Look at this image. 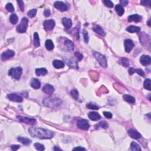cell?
Masks as SVG:
<instances>
[{"mask_svg": "<svg viewBox=\"0 0 151 151\" xmlns=\"http://www.w3.org/2000/svg\"><path fill=\"white\" fill-rule=\"evenodd\" d=\"M29 133L33 137L40 139H51L54 135V132L52 131L41 127H30Z\"/></svg>", "mask_w": 151, "mask_h": 151, "instance_id": "obj_1", "label": "cell"}, {"mask_svg": "<svg viewBox=\"0 0 151 151\" xmlns=\"http://www.w3.org/2000/svg\"><path fill=\"white\" fill-rule=\"evenodd\" d=\"M44 105L50 108H54L59 106L61 104V100L57 97H46L42 101Z\"/></svg>", "mask_w": 151, "mask_h": 151, "instance_id": "obj_2", "label": "cell"}, {"mask_svg": "<svg viewBox=\"0 0 151 151\" xmlns=\"http://www.w3.org/2000/svg\"><path fill=\"white\" fill-rule=\"evenodd\" d=\"M23 73V69L21 67H16V68H11L9 70L8 75L16 80L20 79L21 74Z\"/></svg>", "mask_w": 151, "mask_h": 151, "instance_id": "obj_3", "label": "cell"}, {"mask_svg": "<svg viewBox=\"0 0 151 151\" xmlns=\"http://www.w3.org/2000/svg\"><path fill=\"white\" fill-rule=\"evenodd\" d=\"M93 56H95V57L98 63L100 64V65L103 67H107V61H106V59L103 55H102L100 53L98 52H96V51H95L93 52Z\"/></svg>", "mask_w": 151, "mask_h": 151, "instance_id": "obj_4", "label": "cell"}, {"mask_svg": "<svg viewBox=\"0 0 151 151\" xmlns=\"http://www.w3.org/2000/svg\"><path fill=\"white\" fill-rule=\"evenodd\" d=\"M28 23V19L26 17L23 18L21 21L20 24L17 26V31L20 33H25L27 31V29Z\"/></svg>", "mask_w": 151, "mask_h": 151, "instance_id": "obj_5", "label": "cell"}, {"mask_svg": "<svg viewBox=\"0 0 151 151\" xmlns=\"http://www.w3.org/2000/svg\"><path fill=\"white\" fill-rule=\"evenodd\" d=\"M77 127L82 130L87 131L89 129L90 125L87 120L80 119L77 122Z\"/></svg>", "mask_w": 151, "mask_h": 151, "instance_id": "obj_6", "label": "cell"}, {"mask_svg": "<svg viewBox=\"0 0 151 151\" xmlns=\"http://www.w3.org/2000/svg\"><path fill=\"white\" fill-rule=\"evenodd\" d=\"M17 118L19 121L23 122V123L29 124V125H34L35 122H36V120L33 118H27V117H24L21 116H18Z\"/></svg>", "mask_w": 151, "mask_h": 151, "instance_id": "obj_7", "label": "cell"}, {"mask_svg": "<svg viewBox=\"0 0 151 151\" xmlns=\"http://www.w3.org/2000/svg\"><path fill=\"white\" fill-rule=\"evenodd\" d=\"M54 7L57 10H59L60 11L64 12L68 10V7H67V5L61 1H56L54 3Z\"/></svg>", "mask_w": 151, "mask_h": 151, "instance_id": "obj_8", "label": "cell"}, {"mask_svg": "<svg viewBox=\"0 0 151 151\" xmlns=\"http://www.w3.org/2000/svg\"><path fill=\"white\" fill-rule=\"evenodd\" d=\"M55 21L53 19H48L44 22V28L47 31H51L55 27Z\"/></svg>", "mask_w": 151, "mask_h": 151, "instance_id": "obj_9", "label": "cell"}, {"mask_svg": "<svg viewBox=\"0 0 151 151\" xmlns=\"http://www.w3.org/2000/svg\"><path fill=\"white\" fill-rule=\"evenodd\" d=\"M124 44H125V49L126 52L130 53L131 50L134 49L135 47V44L134 42L132 41V40H130V39H126L124 41Z\"/></svg>", "mask_w": 151, "mask_h": 151, "instance_id": "obj_10", "label": "cell"}, {"mask_svg": "<svg viewBox=\"0 0 151 151\" xmlns=\"http://www.w3.org/2000/svg\"><path fill=\"white\" fill-rule=\"evenodd\" d=\"M7 97H8V99L12 102H18V103H21L23 102V98L21 97L20 96L17 95V94L14 93H11L9 94L7 96Z\"/></svg>", "mask_w": 151, "mask_h": 151, "instance_id": "obj_11", "label": "cell"}, {"mask_svg": "<svg viewBox=\"0 0 151 151\" xmlns=\"http://www.w3.org/2000/svg\"><path fill=\"white\" fill-rule=\"evenodd\" d=\"M64 46L66 50L68 51H72L74 50V45L72 41L69 39H64Z\"/></svg>", "mask_w": 151, "mask_h": 151, "instance_id": "obj_12", "label": "cell"}, {"mask_svg": "<svg viewBox=\"0 0 151 151\" xmlns=\"http://www.w3.org/2000/svg\"><path fill=\"white\" fill-rule=\"evenodd\" d=\"M14 55H15V52L14 51L8 50L5 51V52L3 53L1 56L2 60H3V61H5V60L9 59L10 58H11Z\"/></svg>", "mask_w": 151, "mask_h": 151, "instance_id": "obj_13", "label": "cell"}, {"mask_svg": "<svg viewBox=\"0 0 151 151\" xmlns=\"http://www.w3.org/2000/svg\"><path fill=\"white\" fill-rule=\"evenodd\" d=\"M140 61H141L142 65L146 66L149 65L150 64V57L149 56H147V55H143L140 58Z\"/></svg>", "mask_w": 151, "mask_h": 151, "instance_id": "obj_14", "label": "cell"}, {"mask_svg": "<svg viewBox=\"0 0 151 151\" xmlns=\"http://www.w3.org/2000/svg\"><path fill=\"white\" fill-rule=\"evenodd\" d=\"M42 91L46 94L51 95H52L53 92H54V88H53V86H51V85L47 84L43 87V88H42Z\"/></svg>", "mask_w": 151, "mask_h": 151, "instance_id": "obj_15", "label": "cell"}, {"mask_svg": "<svg viewBox=\"0 0 151 151\" xmlns=\"http://www.w3.org/2000/svg\"><path fill=\"white\" fill-rule=\"evenodd\" d=\"M128 134L131 138L135 139H139L141 138V135L138 131L134 129H129L128 131Z\"/></svg>", "mask_w": 151, "mask_h": 151, "instance_id": "obj_16", "label": "cell"}, {"mask_svg": "<svg viewBox=\"0 0 151 151\" xmlns=\"http://www.w3.org/2000/svg\"><path fill=\"white\" fill-rule=\"evenodd\" d=\"M142 17L141 16H140L138 14H134V15H131L129 16L127 20L129 22H132V21H134L135 23H139L140 21H142Z\"/></svg>", "mask_w": 151, "mask_h": 151, "instance_id": "obj_17", "label": "cell"}, {"mask_svg": "<svg viewBox=\"0 0 151 151\" xmlns=\"http://www.w3.org/2000/svg\"><path fill=\"white\" fill-rule=\"evenodd\" d=\"M64 60H66V63L69 66V67L74 69H78L77 63L73 58H64Z\"/></svg>", "mask_w": 151, "mask_h": 151, "instance_id": "obj_18", "label": "cell"}, {"mask_svg": "<svg viewBox=\"0 0 151 151\" xmlns=\"http://www.w3.org/2000/svg\"><path fill=\"white\" fill-rule=\"evenodd\" d=\"M88 116L90 119L92 120H93V121H97V120L100 119L101 118L100 115L98 113L95 112H92L89 113Z\"/></svg>", "mask_w": 151, "mask_h": 151, "instance_id": "obj_19", "label": "cell"}, {"mask_svg": "<svg viewBox=\"0 0 151 151\" xmlns=\"http://www.w3.org/2000/svg\"><path fill=\"white\" fill-rule=\"evenodd\" d=\"M93 30L94 31H95L96 33L99 35H102V36H104L106 35L105 31H104V30L100 26H98V25H96V26H93Z\"/></svg>", "mask_w": 151, "mask_h": 151, "instance_id": "obj_20", "label": "cell"}, {"mask_svg": "<svg viewBox=\"0 0 151 151\" xmlns=\"http://www.w3.org/2000/svg\"><path fill=\"white\" fill-rule=\"evenodd\" d=\"M30 84H31V86L32 88L33 89H38L41 86L40 81H39V80L35 79V78H34V79L31 80Z\"/></svg>", "mask_w": 151, "mask_h": 151, "instance_id": "obj_21", "label": "cell"}, {"mask_svg": "<svg viewBox=\"0 0 151 151\" xmlns=\"http://www.w3.org/2000/svg\"><path fill=\"white\" fill-rule=\"evenodd\" d=\"M62 23H63V24L65 27V28H67V29L71 28V27L72 26V21L70 18H63L62 19Z\"/></svg>", "mask_w": 151, "mask_h": 151, "instance_id": "obj_22", "label": "cell"}, {"mask_svg": "<svg viewBox=\"0 0 151 151\" xmlns=\"http://www.w3.org/2000/svg\"><path fill=\"white\" fill-rule=\"evenodd\" d=\"M53 66L54 67V68L57 69H59L63 68L64 67V63H63V61H61V60H55L53 62Z\"/></svg>", "mask_w": 151, "mask_h": 151, "instance_id": "obj_23", "label": "cell"}, {"mask_svg": "<svg viewBox=\"0 0 151 151\" xmlns=\"http://www.w3.org/2000/svg\"><path fill=\"white\" fill-rule=\"evenodd\" d=\"M135 73H137L138 74H139L140 76H144V72H143L142 70L141 69H135L134 68H130L129 69V73L130 75H132V74H134Z\"/></svg>", "mask_w": 151, "mask_h": 151, "instance_id": "obj_24", "label": "cell"}, {"mask_svg": "<svg viewBox=\"0 0 151 151\" xmlns=\"http://www.w3.org/2000/svg\"><path fill=\"white\" fill-rule=\"evenodd\" d=\"M47 70L45 68H40L37 69L35 70V74L38 76H45L47 74Z\"/></svg>", "mask_w": 151, "mask_h": 151, "instance_id": "obj_25", "label": "cell"}, {"mask_svg": "<svg viewBox=\"0 0 151 151\" xmlns=\"http://www.w3.org/2000/svg\"><path fill=\"white\" fill-rule=\"evenodd\" d=\"M126 31L129 32V33H138L141 31V28L139 27H136L134 26H131L128 27L126 28Z\"/></svg>", "mask_w": 151, "mask_h": 151, "instance_id": "obj_26", "label": "cell"}, {"mask_svg": "<svg viewBox=\"0 0 151 151\" xmlns=\"http://www.w3.org/2000/svg\"><path fill=\"white\" fill-rule=\"evenodd\" d=\"M123 98L126 102H128L129 103L132 104L135 102V99L134 97L129 95H124L123 96Z\"/></svg>", "mask_w": 151, "mask_h": 151, "instance_id": "obj_27", "label": "cell"}, {"mask_svg": "<svg viewBox=\"0 0 151 151\" xmlns=\"http://www.w3.org/2000/svg\"><path fill=\"white\" fill-rule=\"evenodd\" d=\"M115 10H116L117 14L119 16H122L124 14V12H125V10H124L123 6H122L120 4H118L116 5Z\"/></svg>", "mask_w": 151, "mask_h": 151, "instance_id": "obj_28", "label": "cell"}, {"mask_svg": "<svg viewBox=\"0 0 151 151\" xmlns=\"http://www.w3.org/2000/svg\"><path fill=\"white\" fill-rule=\"evenodd\" d=\"M18 141L19 142H20L21 143H23V144L26 145H29L31 142V140H30V139H28V138L21 137V136H19V137L18 138Z\"/></svg>", "mask_w": 151, "mask_h": 151, "instance_id": "obj_29", "label": "cell"}, {"mask_svg": "<svg viewBox=\"0 0 151 151\" xmlns=\"http://www.w3.org/2000/svg\"><path fill=\"white\" fill-rule=\"evenodd\" d=\"M45 45H46V49H47L48 50H49V51L53 50V49H54V44H53V41L51 40H46Z\"/></svg>", "mask_w": 151, "mask_h": 151, "instance_id": "obj_30", "label": "cell"}, {"mask_svg": "<svg viewBox=\"0 0 151 151\" xmlns=\"http://www.w3.org/2000/svg\"><path fill=\"white\" fill-rule=\"evenodd\" d=\"M40 38L39 35L37 33H34V45L35 47H39L40 46Z\"/></svg>", "mask_w": 151, "mask_h": 151, "instance_id": "obj_31", "label": "cell"}, {"mask_svg": "<svg viewBox=\"0 0 151 151\" xmlns=\"http://www.w3.org/2000/svg\"><path fill=\"white\" fill-rule=\"evenodd\" d=\"M108 127H109V125H108V123L106 121L100 122L98 124L95 125V127H100V128L104 129H107Z\"/></svg>", "mask_w": 151, "mask_h": 151, "instance_id": "obj_32", "label": "cell"}, {"mask_svg": "<svg viewBox=\"0 0 151 151\" xmlns=\"http://www.w3.org/2000/svg\"><path fill=\"white\" fill-rule=\"evenodd\" d=\"M131 149L132 150L138 151V150H141V148L140 147L139 145L136 143L135 142H132L131 144Z\"/></svg>", "mask_w": 151, "mask_h": 151, "instance_id": "obj_33", "label": "cell"}, {"mask_svg": "<svg viewBox=\"0 0 151 151\" xmlns=\"http://www.w3.org/2000/svg\"><path fill=\"white\" fill-rule=\"evenodd\" d=\"M120 63L124 67H128L129 66V60L127 59V58L125 57H122L119 60Z\"/></svg>", "mask_w": 151, "mask_h": 151, "instance_id": "obj_34", "label": "cell"}, {"mask_svg": "<svg viewBox=\"0 0 151 151\" xmlns=\"http://www.w3.org/2000/svg\"><path fill=\"white\" fill-rule=\"evenodd\" d=\"M10 22L11 23V24H17L18 22V20L17 15H16L15 14H12L10 16Z\"/></svg>", "mask_w": 151, "mask_h": 151, "instance_id": "obj_35", "label": "cell"}, {"mask_svg": "<svg viewBox=\"0 0 151 151\" xmlns=\"http://www.w3.org/2000/svg\"><path fill=\"white\" fill-rule=\"evenodd\" d=\"M143 86H144V88L145 89L150 90L151 88H150V80L149 79H146L144 81V83H143Z\"/></svg>", "mask_w": 151, "mask_h": 151, "instance_id": "obj_36", "label": "cell"}, {"mask_svg": "<svg viewBox=\"0 0 151 151\" xmlns=\"http://www.w3.org/2000/svg\"><path fill=\"white\" fill-rule=\"evenodd\" d=\"M70 94L76 100H77L78 98H79V92L76 89H73L71 90Z\"/></svg>", "mask_w": 151, "mask_h": 151, "instance_id": "obj_37", "label": "cell"}, {"mask_svg": "<svg viewBox=\"0 0 151 151\" xmlns=\"http://www.w3.org/2000/svg\"><path fill=\"white\" fill-rule=\"evenodd\" d=\"M5 9L8 11V12H12L14 11V7L13 5L11 3H8L5 6Z\"/></svg>", "mask_w": 151, "mask_h": 151, "instance_id": "obj_38", "label": "cell"}, {"mask_svg": "<svg viewBox=\"0 0 151 151\" xmlns=\"http://www.w3.org/2000/svg\"><path fill=\"white\" fill-rule=\"evenodd\" d=\"M36 13H37L36 9H33V10H31L27 12V15L29 17L33 18L35 17V15H36Z\"/></svg>", "mask_w": 151, "mask_h": 151, "instance_id": "obj_39", "label": "cell"}, {"mask_svg": "<svg viewBox=\"0 0 151 151\" xmlns=\"http://www.w3.org/2000/svg\"><path fill=\"white\" fill-rule=\"evenodd\" d=\"M34 146L35 149L38 150H44V146L43 145L41 144V143H34Z\"/></svg>", "mask_w": 151, "mask_h": 151, "instance_id": "obj_40", "label": "cell"}, {"mask_svg": "<svg viewBox=\"0 0 151 151\" xmlns=\"http://www.w3.org/2000/svg\"><path fill=\"white\" fill-rule=\"evenodd\" d=\"M83 37H84V41L85 42L88 43L89 42V35L88 32H87L85 30H83Z\"/></svg>", "mask_w": 151, "mask_h": 151, "instance_id": "obj_41", "label": "cell"}, {"mask_svg": "<svg viewBox=\"0 0 151 151\" xmlns=\"http://www.w3.org/2000/svg\"><path fill=\"white\" fill-rule=\"evenodd\" d=\"M103 3L104 4V5L106 7H109V8H112V7H113V3L111 1H109V0H104V1H103Z\"/></svg>", "mask_w": 151, "mask_h": 151, "instance_id": "obj_42", "label": "cell"}, {"mask_svg": "<svg viewBox=\"0 0 151 151\" xmlns=\"http://www.w3.org/2000/svg\"><path fill=\"white\" fill-rule=\"evenodd\" d=\"M86 106H87V107L89 108V109H92V110H98L99 109L98 106H97L96 105H95V104H93L92 103L87 104Z\"/></svg>", "mask_w": 151, "mask_h": 151, "instance_id": "obj_43", "label": "cell"}, {"mask_svg": "<svg viewBox=\"0 0 151 151\" xmlns=\"http://www.w3.org/2000/svg\"><path fill=\"white\" fill-rule=\"evenodd\" d=\"M17 3H18V4L19 8H20L21 11H24V2H23V1H21V0H19V1H17Z\"/></svg>", "mask_w": 151, "mask_h": 151, "instance_id": "obj_44", "label": "cell"}, {"mask_svg": "<svg viewBox=\"0 0 151 151\" xmlns=\"http://www.w3.org/2000/svg\"><path fill=\"white\" fill-rule=\"evenodd\" d=\"M74 56L77 58V59L79 61H81V60L83 59V55L81 54L80 53L78 52V51H76V52L74 53Z\"/></svg>", "mask_w": 151, "mask_h": 151, "instance_id": "obj_45", "label": "cell"}, {"mask_svg": "<svg viewBox=\"0 0 151 151\" xmlns=\"http://www.w3.org/2000/svg\"><path fill=\"white\" fill-rule=\"evenodd\" d=\"M141 4L144 6H150L151 1H146V0H142L141 1Z\"/></svg>", "mask_w": 151, "mask_h": 151, "instance_id": "obj_46", "label": "cell"}, {"mask_svg": "<svg viewBox=\"0 0 151 151\" xmlns=\"http://www.w3.org/2000/svg\"><path fill=\"white\" fill-rule=\"evenodd\" d=\"M103 115L107 119H111L112 118V114L111 112H104Z\"/></svg>", "mask_w": 151, "mask_h": 151, "instance_id": "obj_47", "label": "cell"}, {"mask_svg": "<svg viewBox=\"0 0 151 151\" xmlns=\"http://www.w3.org/2000/svg\"><path fill=\"white\" fill-rule=\"evenodd\" d=\"M44 14L46 17H49L51 14V11L49 9H46V10L44 11Z\"/></svg>", "mask_w": 151, "mask_h": 151, "instance_id": "obj_48", "label": "cell"}, {"mask_svg": "<svg viewBox=\"0 0 151 151\" xmlns=\"http://www.w3.org/2000/svg\"><path fill=\"white\" fill-rule=\"evenodd\" d=\"M20 148V146L19 145H12L11 146V148L12 150H17L18 149Z\"/></svg>", "mask_w": 151, "mask_h": 151, "instance_id": "obj_49", "label": "cell"}, {"mask_svg": "<svg viewBox=\"0 0 151 151\" xmlns=\"http://www.w3.org/2000/svg\"><path fill=\"white\" fill-rule=\"evenodd\" d=\"M120 3L122 6H126L128 4V1H127V0H121L120 1Z\"/></svg>", "mask_w": 151, "mask_h": 151, "instance_id": "obj_50", "label": "cell"}, {"mask_svg": "<svg viewBox=\"0 0 151 151\" xmlns=\"http://www.w3.org/2000/svg\"><path fill=\"white\" fill-rule=\"evenodd\" d=\"M86 150V149L84 148H82V147H76V148L73 149V150Z\"/></svg>", "mask_w": 151, "mask_h": 151, "instance_id": "obj_51", "label": "cell"}, {"mask_svg": "<svg viewBox=\"0 0 151 151\" xmlns=\"http://www.w3.org/2000/svg\"><path fill=\"white\" fill-rule=\"evenodd\" d=\"M54 150H60V149L57 148H56V147H55V148H54Z\"/></svg>", "mask_w": 151, "mask_h": 151, "instance_id": "obj_52", "label": "cell"}, {"mask_svg": "<svg viewBox=\"0 0 151 151\" xmlns=\"http://www.w3.org/2000/svg\"><path fill=\"white\" fill-rule=\"evenodd\" d=\"M148 26H150V20L148 21Z\"/></svg>", "mask_w": 151, "mask_h": 151, "instance_id": "obj_53", "label": "cell"}]
</instances>
